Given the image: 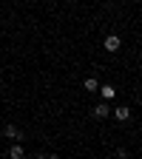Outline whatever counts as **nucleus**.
<instances>
[{"mask_svg":"<svg viewBox=\"0 0 142 159\" xmlns=\"http://www.w3.org/2000/svg\"><path fill=\"white\" fill-rule=\"evenodd\" d=\"M31 159H48V153H34Z\"/></svg>","mask_w":142,"mask_h":159,"instance_id":"nucleus-8","label":"nucleus"},{"mask_svg":"<svg viewBox=\"0 0 142 159\" xmlns=\"http://www.w3.org/2000/svg\"><path fill=\"white\" fill-rule=\"evenodd\" d=\"M83 88H85V91H97V88H99V80H97V77L83 80Z\"/></svg>","mask_w":142,"mask_h":159,"instance_id":"nucleus-7","label":"nucleus"},{"mask_svg":"<svg viewBox=\"0 0 142 159\" xmlns=\"http://www.w3.org/2000/svg\"><path fill=\"white\" fill-rule=\"evenodd\" d=\"M91 116H94V119H108V116H111V108H108V102H99V105H94Z\"/></svg>","mask_w":142,"mask_h":159,"instance_id":"nucleus-4","label":"nucleus"},{"mask_svg":"<svg viewBox=\"0 0 142 159\" xmlns=\"http://www.w3.org/2000/svg\"><path fill=\"white\" fill-rule=\"evenodd\" d=\"M111 116L117 119V122H128V119H131V108H128V105H117V108L111 111Z\"/></svg>","mask_w":142,"mask_h":159,"instance_id":"nucleus-2","label":"nucleus"},{"mask_svg":"<svg viewBox=\"0 0 142 159\" xmlns=\"http://www.w3.org/2000/svg\"><path fill=\"white\" fill-rule=\"evenodd\" d=\"M23 156H26L23 145H17V142H11V148H9V159H23Z\"/></svg>","mask_w":142,"mask_h":159,"instance_id":"nucleus-6","label":"nucleus"},{"mask_svg":"<svg viewBox=\"0 0 142 159\" xmlns=\"http://www.w3.org/2000/svg\"><path fill=\"white\" fill-rule=\"evenodd\" d=\"M97 91H99V94H103V102H111V99L117 97V88H114L111 83H103V85H99Z\"/></svg>","mask_w":142,"mask_h":159,"instance_id":"nucleus-3","label":"nucleus"},{"mask_svg":"<svg viewBox=\"0 0 142 159\" xmlns=\"http://www.w3.org/2000/svg\"><path fill=\"white\" fill-rule=\"evenodd\" d=\"M119 46H122V40H119L117 34H108V37L103 40V48H105L108 54H114V51H119Z\"/></svg>","mask_w":142,"mask_h":159,"instance_id":"nucleus-1","label":"nucleus"},{"mask_svg":"<svg viewBox=\"0 0 142 159\" xmlns=\"http://www.w3.org/2000/svg\"><path fill=\"white\" fill-rule=\"evenodd\" d=\"M3 136H9L11 142H20V139H23V136H20V128H17V125H6V128H3Z\"/></svg>","mask_w":142,"mask_h":159,"instance_id":"nucleus-5","label":"nucleus"}]
</instances>
